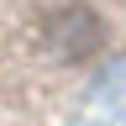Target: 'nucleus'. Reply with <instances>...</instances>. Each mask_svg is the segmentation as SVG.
<instances>
[{
  "instance_id": "obj_2",
  "label": "nucleus",
  "mask_w": 126,
  "mask_h": 126,
  "mask_svg": "<svg viewBox=\"0 0 126 126\" xmlns=\"http://www.w3.org/2000/svg\"><path fill=\"white\" fill-rule=\"evenodd\" d=\"M94 105L110 110L116 121H126V58H116V63L100 68V79H94Z\"/></svg>"
},
{
  "instance_id": "obj_1",
  "label": "nucleus",
  "mask_w": 126,
  "mask_h": 126,
  "mask_svg": "<svg viewBox=\"0 0 126 126\" xmlns=\"http://www.w3.org/2000/svg\"><path fill=\"white\" fill-rule=\"evenodd\" d=\"M105 47V21L100 11H89L84 0L74 5H58L42 16V53L58 58V63H79V58H94Z\"/></svg>"
}]
</instances>
